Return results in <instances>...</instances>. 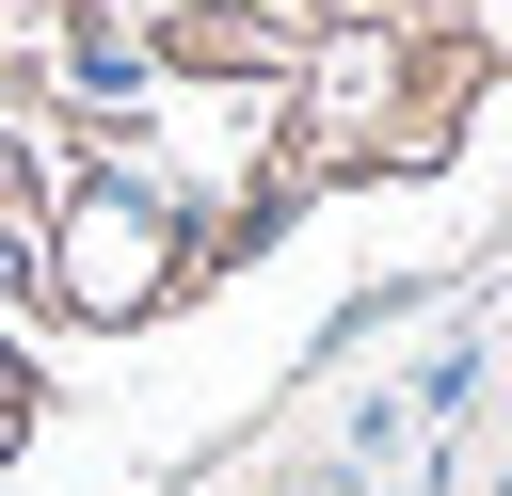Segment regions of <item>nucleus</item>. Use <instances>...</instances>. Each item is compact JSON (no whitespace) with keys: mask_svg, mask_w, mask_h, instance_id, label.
Masks as SVG:
<instances>
[{"mask_svg":"<svg viewBox=\"0 0 512 496\" xmlns=\"http://www.w3.org/2000/svg\"><path fill=\"white\" fill-rule=\"evenodd\" d=\"M48 288H64L80 320H144V304L176 288V208H160V192H128V176H112V192H80V208L48 224Z\"/></svg>","mask_w":512,"mask_h":496,"instance_id":"nucleus-1","label":"nucleus"}]
</instances>
